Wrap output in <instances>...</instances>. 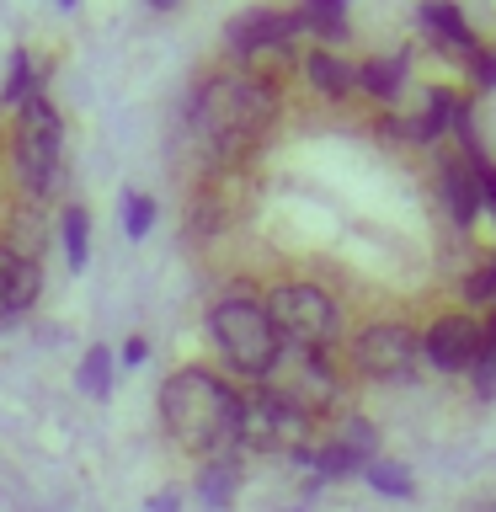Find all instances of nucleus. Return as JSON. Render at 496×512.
I'll return each instance as SVG.
<instances>
[{"instance_id":"obj_1","label":"nucleus","mask_w":496,"mask_h":512,"mask_svg":"<svg viewBox=\"0 0 496 512\" xmlns=\"http://www.w3.org/2000/svg\"><path fill=\"white\" fill-rule=\"evenodd\" d=\"M272 118H278V96L256 75H214L203 80L187 107V128L208 160H240L267 139Z\"/></svg>"},{"instance_id":"obj_2","label":"nucleus","mask_w":496,"mask_h":512,"mask_svg":"<svg viewBox=\"0 0 496 512\" xmlns=\"http://www.w3.org/2000/svg\"><path fill=\"white\" fill-rule=\"evenodd\" d=\"M160 422L187 454H224L240 443V395L208 368H176L160 384Z\"/></svg>"},{"instance_id":"obj_3","label":"nucleus","mask_w":496,"mask_h":512,"mask_svg":"<svg viewBox=\"0 0 496 512\" xmlns=\"http://www.w3.org/2000/svg\"><path fill=\"white\" fill-rule=\"evenodd\" d=\"M208 336H214V347L224 352V363H230L235 374H251V379H262L272 368V358H278V347H283V336L272 331L262 299H246V294H224L214 310H208Z\"/></svg>"},{"instance_id":"obj_4","label":"nucleus","mask_w":496,"mask_h":512,"mask_svg":"<svg viewBox=\"0 0 496 512\" xmlns=\"http://www.w3.org/2000/svg\"><path fill=\"white\" fill-rule=\"evenodd\" d=\"M11 171L27 192L48 198L64 182V123L43 96H27L16 107V134H11Z\"/></svg>"},{"instance_id":"obj_5","label":"nucleus","mask_w":496,"mask_h":512,"mask_svg":"<svg viewBox=\"0 0 496 512\" xmlns=\"http://www.w3.org/2000/svg\"><path fill=\"white\" fill-rule=\"evenodd\" d=\"M262 379H267L262 395L283 400V406L299 411V416H310V411H320V406H331V400H336V374L326 368V358H320V347L283 342Z\"/></svg>"},{"instance_id":"obj_6","label":"nucleus","mask_w":496,"mask_h":512,"mask_svg":"<svg viewBox=\"0 0 496 512\" xmlns=\"http://www.w3.org/2000/svg\"><path fill=\"white\" fill-rule=\"evenodd\" d=\"M262 310L272 320V331H278L283 342H294V347H320L326 352V342L336 336V304H331L326 288H315V283L272 288Z\"/></svg>"},{"instance_id":"obj_7","label":"nucleus","mask_w":496,"mask_h":512,"mask_svg":"<svg viewBox=\"0 0 496 512\" xmlns=\"http://www.w3.org/2000/svg\"><path fill=\"white\" fill-rule=\"evenodd\" d=\"M416 358H422V336L406 326H368L358 342H352V363L363 368L368 379H406Z\"/></svg>"},{"instance_id":"obj_8","label":"nucleus","mask_w":496,"mask_h":512,"mask_svg":"<svg viewBox=\"0 0 496 512\" xmlns=\"http://www.w3.org/2000/svg\"><path fill=\"white\" fill-rule=\"evenodd\" d=\"M304 422H310V416L288 411L283 400H272V395L240 400V443H251V448H278V454H294V448L304 443Z\"/></svg>"},{"instance_id":"obj_9","label":"nucleus","mask_w":496,"mask_h":512,"mask_svg":"<svg viewBox=\"0 0 496 512\" xmlns=\"http://www.w3.org/2000/svg\"><path fill=\"white\" fill-rule=\"evenodd\" d=\"M294 32H304L299 11H272V6H256V11H240L230 32H224V43H230V54L251 59V54H267V48H283L294 43Z\"/></svg>"},{"instance_id":"obj_10","label":"nucleus","mask_w":496,"mask_h":512,"mask_svg":"<svg viewBox=\"0 0 496 512\" xmlns=\"http://www.w3.org/2000/svg\"><path fill=\"white\" fill-rule=\"evenodd\" d=\"M480 342H486V331H480L470 315H443L438 326L422 336V352L443 368V374H464V368H475Z\"/></svg>"},{"instance_id":"obj_11","label":"nucleus","mask_w":496,"mask_h":512,"mask_svg":"<svg viewBox=\"0 0 496 512\" xmlns=\"http://www.w3.org/2000/svg\"><path fill=\"white\" fill-rule=\"evenodd\" d=\"M379 459V432L374 422H363V416H352V422L336 427V438L320 448V454H310L315 464V475H352V470H363V464H374Z\"/></svg>"},{"instance_id":"obj_12","label":"nucleus","mask_w":496,"mask_h":512,"mask_svg":"<svg viewBox=\"0 0 496 512\" xmlns=\"http://www.w3.org/2000/svg\"><path fill=\"white\" fill-rule=\"evenodd\" d=\"M38 288H43V272L32 256L0 246V331L27 320V310L38 304Z\"/></svg>"},{"instance_id":"obj_13","label":"nucleus","mask_w":496,"mask_h":512,"mask_svg":"<svg viewBox=\"0 0 496 512\" xmlns=\"http://www.w3.org/2000/svg\"><path fill=\"white\" fill-rule=\"evenodd\" d=\"M480 166L486 160H443V198L459 224H470L486 208V198H480Z\"/></svg>"},{"instance_id":"obj_14","label":"nucleus","mask_w":496,"mask_h":512,"mask_svg":"<svg viewBox=\"0 0 496 512\" xmlns=\"http://www.w3.org/2000/svg\"><path fill=\"white\" fill-rule=\"evenodd\" d=\"M416 22H422L432 38L448 48V54H459V59H475L480 54L475 38H470V27H464V16L448 6V0H422V6H416Z\"/></svg>"},{"instance_id":"obj_15","label":"nucleus","mask_w":496,"mask_h":512,"mask_svg":"<svg viewBox=\"0 0 496 512\" xmlns=\"http://www.w3.org/2000/svg\"><path fill=\"white\" fill-rule=\"evenodd\" d=\"M454 118H459V102L448 91H427V107L422 112H411V118H395L390 128L395 134H406V139H438L443 128H454Z\"/></svg>"},{"instance_id":"obj_16","label":"nucleus","mask_w":496,"mask_h":512,"mask_svg":"<svg viewBox=\"0 0 496 512\" xmlns=\"http://www.w3.org/2000/svg\"><path fill=\"white\" fill-rule=\"evenodd\" d=\"M304 75H310V86L320 96H347L352 86H358V70H352L347 59H336L331 48H315L310 64H304Z\"/></svg>"},{"instance_id":"obj_17","label":"nucleus","mask_w":496,"mask_h":512,"mask_svg":"<svg viewBox=\"0 0 496 512\" xmlns=\"http://www.w3.org/2000/svg\"><path fill=\"white\" fill-rule=\"evenodd\" d=\"M358 86L368 91V96H400V86H406V54H390V59H368V64H358Z\"/></svg>"},{"instance_id":"obj_18","label":"nucleus","mask_w":496,"mask_h":512,"mask_svg":"<svg viewBox=\"0 0 496 512\" xmlns=\"http://www.w3.org/2000/svg\"><path fill=\"white\" fill-rule=\"evenodd\" d=\"M235 491H240V470H235V459H214V464H208V470L198 475V496H203V502L214 507V512L230 507V502H235Z\"/></svg>"},{"instance_id":"obj_19","label":"nucleus","mask_w":496,"mask_h":512,"mask_svg":"<svg viewBox=\"0 0 496 512\" xmlns=\"http://www.w3.org/2000/svg\"><path fill=\"white\" fill-rule=\"evenodd\" d=\"M299 22L310 27V32H320V38L342 43L347 38V0H304Z\"/></svg>"},{"instance_id":"obj_20","label":"nucleus","mask_w":496,"mask_h":512,"mask_svg":"<svg viewBox=\"0 0 496 512\" xmlns=\"http://www.w3.org/2000/svg\"><path fill=\"white\" fill-rule=\"evenodd\" d=\"M59 240H64V262H70V272L86 267V256H91V219H86V208H64L59 214Z\"/></svg>"},{"instance_id":"obj_21","label":"nucleus","mask_w":496,"mask_h":512,"mask_svg":"<svg viewBox=\"0 0 496 512\" xmlns=\"http://www.w3.org/2000/svg\"><path fill=\"white\" fill-rule=\"evenodd\" d=\"M75 384H80L86 400H107V390H112V352L91 347L86 358H80V368H75Z\"/></svg>"},{"instance_id":"obj_22","label":"nucleus","mask_w":496,"mask_h":512,"mask_svg":"<svg viewBox=\"0 0 496 512\" xmlns=\"http://www.w3.org/2000/svg\"><path fill=\"white\" fill-rule=\"evenodd\" d=\"M27 96H38V70H32L27 48H16V54L6 59V91H0V102H6V107H22Z\"/></svg>"},{"instance_id":"obj_23","label":"nucleus","mask_w":496,"mask_h":512,"mask_svg":"<svg viewBox=\"0 0 496 512\" xmlns=\"http://www.w3.org/2000/svg\"><path fill=\"white\" fill-rule=\"evenodd\" d=\"M363 475H368V486H374L379 496H411V475H406V464L374 459V464H363Z\"/></svg>"},{"instance_id":"obj_24","label":"nucleus","mask_w":496,"mask_h":512,"mask_svg":"<svg viewBox=\"0 0 496 512\" xmlns=\"http://www.w3.org/2000/svg\"><path fill=\"white\" fill-rule=\"evenodd\" d=\"M150 224H155V198L150 192H123V230H128V240H144Z\"/></svg>"},{"instance_id":"obj_25","label":"nucleus","mask_w":496,"mask_h":512,"mask_svg":"<svg viewBox=\"0 0 496 512\" xmlns=\"http://www.w3.org/2000/svg\"><path fill=\"white\" fill-rule=\"evenodd\" d=\"M475 379H480V390L496 395V331L480 342V358H475Z\"/></svg>"},{"instance_id":"obj_26","label":"nucleus","mask_w":496,"mask_h":512,"mask_svg":"<svg viewBox=\"0 0 496 512\" xmlns=\"http://www.w3.org/2000/svg\"><path fill=\"white\" fill-rule=\"evenodd\" d=\"M144 358H150V342H144V336H128V347H123V368H139Z\"/></svg>"},{"instance_id":"obj_27","label":"nucleus","mask_w":496,"mask_h":512,"mask_svg":"<svg viewBox=\"0 0 496 512\" xmlns=\"http://www.w3.org/2000/svg\"><path fill=\"white\" fill-rule=\"evenodd\" d=\"M182 507V491H155L150 502H144V512H176Z\"/></svg>"},{"instance_id":"obj_28","label":"nucleus","mask_w":496,"mask_h":512,"mask_svg":"<svg viewBox=\"0 0 496 512\" xmlns=\"http://www.w3.org/2000/svg\"><path fill=\"white\" fill-rule=\"evenodd\" d=\"M480 198L496 208V171H491V166H480Z\"/></svg>"},{"instance_id":"obj_29","label":"nucleus","mask_w":496,"mask_h":512,"mask_svg":"<svg viewBox=\"0 0 496 512\" xmlns=\"http://www.w3.org/2000/svg\"><path fill=\"white\" fill-rule=\"evenodd\" d=\"M150 6H155V11H171V6H182V0H150Z\"/></svg>"},{"instance_id":"obj_30","label":"nucleus","mask_w":496,"mask_h":512,"mask_svg":"<svg viewBox=\"0 0 496 512\" xmlns=\"http://www.w3.org/2000/svg\"><path fill=\"white\" fill-rule=\"evenodd\" d=\"M59 6H64V11H75V6H80V0H59Z\"/></svg>"}]
</instances>
